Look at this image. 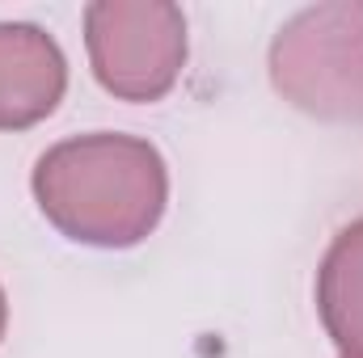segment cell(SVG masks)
<instances>
[{"mask_svg": "<svg viewBox=\"0 0 363 358\" xmlns=\"http://www.w3.org/2000/svg\"><path fill=\"white\" fill-rule=\"evenodd\" d=\"M68 89L60 42L30 21H0V131H26L55 114Z\"/></svg>", "mask_w": 363, "mask_h": 358, "instance_id": "obj_4", "label": "cell"}, {"mask_svg": "<svg viewBox=\"0 0 363 358\" xmlns=\"http://www.w3.org/2000/svg\"><path fill=\"white\" fill-rule=\"evenodd\" d=\"M97 85L123 101H161L186 64V17L169 0H97L85 8Z\"/></svg>", "mask_w": 363, "mask_h": 358, "instance_id": "obj_3", "label": "cell"}, {"mask_svg": "<svg viewBox=\"0 0 363 358\" xmlns=\"http://www.w3.org/2000/svg\"><path fill=\"white\" fill-rule=\"evenodd\" d=\"M34 202L47 224L89 249H131L157 232L169 169L140 135L93 131L47 148L34 165Z\"/></svg>", "mask_w": 363, "mask_h": 358, "instance_id": "obj_1", "label": "cell"}, {"mask_svg": "<svg viewBox=\"0 0 363 358\" xmlns=\"http://www.w3.org/2000/svg\"><path fill=\"white\" fill-rule=\"evenodd\" d=\"M317 312L338 358H363V219L347 224L317 270Z\"/></svg>", "mask_w": 363, "mask_h": 358, "instance_id": "obj_5", "label": "cell"}, {"mask_svg": "<svg viewBox=\"0 0 363 358\" xmlns=\"http://www.w3.org/2000/svg\"><path fill=\"white\" fill-rule=\"evenodd\" d=\"M274 93L325 122H363V0L300 8L267 55Z\"/></svg>", "mask_w": 363, "mask_h": 358, "instance_id": "obj_2", "label": "cell"}, {"mask_svg": "<svg viewBox=\"0 0 363 358\" xmlns=\"http://www.w3.org/2000/svg\"><path fill=\"white\" fill-rule=\"evenodd\" d=\"M4 325H9V299H4V287H0V337H4Z\"/></svg>", "mask_w": 363, "mask_h": 358, "instance_id": "obj_6", "label": "cell"}]
</instances>
